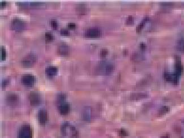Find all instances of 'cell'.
<instances>
[{
	"label": "cell",
	"mask_w": 184,
	"mask_h": 138,
	"mask_svg": "<svg viewBox=\"0 0 184 138\" xmlns=\"http://www.w3.org/2000/svg\"><path fill=\"white\" fill-rule=\"evenodd\" d=\"M114 70V66L107 62H101L97 67V71L102 75H107L111 74Z\"/></svg>",
	"instance_id": "cell-1"
},
{
	"label": "cell",
	"mask_w": 184,
	"mask_h": 138,
	"mask_svg": "<svg viewBox=\"0 0 184 138\" xmlns=\"http://www.w3.org/2000/svg\"><path fill=\"white\" fill-rule=\"evenodd\" d=\"M32 131L31 126L24 125L20 128L18 134V138H32Z\"/></svg>",
	"instance_id": "cell-2"
},
{
	"label": "cell",
	"mask_w": 184,
	"mask_h": 138,
	"mask_svg": "<svg viewBox=\"0 0 184 138\" xmlns=\"http://www.w3.org/2000/svg\"><path fill=\"white\" fill-rule=\"evenodd\" d=\"M62 130L64 134L72 138H77L78 136V132L75 127L69 123H65L62 125Z\"/></svg>",
	"instance_id": "cell-3"
},
{
	"label": "cell",
	"mask_w": 184,
	"mask_h": 138,
	"mask_svg": "<svg viewBox=\"0 0 184 138\" xmlns=\"http://www.w3.org/2000/svg\"><path fill=\"white\" fill-rule=\"evenodd\" d=\"M36 61V57L33 53H30L25 56L21 62L24 67H31Z\"/></svg>",
	"instance_id": "cell-4"
},
{
	"label": "cell",
	"mask_w": 184,
	"mask_h": 138,
	"mask_svg": "<svg viewBox=\"0 0 184 138\" xmlns=\"http://www.w3.org/2000/svg\"><path fill=\"white\" fill-rule=\"evenodd\" d=\"M26 27L25 23L22 20L15 18L11 22V27L13 30L17 32H21L25 30Z\"/></svg>",
	"instance_id": "cell-5"
},
{
	"label": "cell",
	"mask_w": 184,
	"mask_h": 138,
	"mask_svg": "<svg viewBox=\"0 0 184 138\" xmlns=\"http://www.w3.org/2000/svg\"><path fill=\"white\" fill-rule=\"evenodd\" d=\"M21 81L25 86H32L35 82V78L32 75H25L22 76Z\"/></svg>",
	"instance_id": "cell-6"
},
{
	"label": "cell",
	"mask_w": 184,
	"mask_h": 138,
	"mask_svg": "<svg viewBox=\"0 0 184 138\" xmlns=\"http://www.w3.org/2000/svg\"><path fill=\"white\" fill-rule=\"evenodd\" d=\"M102 35V32L99 28H91L86 31L85 35L88 38H97Z\"/></svg>",
	"instance_id": "cell-7"
},
{
	"label": "cell",
	"mask_w": 184,
	"mask_h": 138,
	"mask_svg": "<svg viewBox=\"0 0 184 138\" xmlns=\"http://www.w3.org/2000/svg\"><path fill=\"white\" fill-rule=\"evenodd\" d=\"M30 102L32 105H38L40 103L41 97L38 92H32L30 93L29 96Z\"/></svg>",
	"instance_id": "cell-8"
},
{
	"label": "cell",
	"mask_w": 184,
	"mask_h": 138,
	"mask_svg": "<svg viewBox=\"0 0 184 138\" xmlns=\"http://www.w3.org/2000/svg\"><path fill=\"white\" fill-rule=\"evenodd\" d=\"M38 119L41 125H44L46 123L48 119V114L45 109H41L38 113Z\"/></svg>",
	"instance_id": "cell-9"
},
{
	"label": "cell",
	"mask_w": 184,
	"mask_h": 138,
	"mask_svg": "<svg viewBox=\"0 0 184 138\" xmlns=\"http://www.w3.org/2000/svg\"><path fill=\"white\" fill-rule=\"evenodd\" d=\"M18 96L14 93H10L7 95L6 100L7 103L10 105H14L18 101Z\"/></svg>",
	"instance_id": "cell-10"
},
{
	"label": "cell",
	"mask_w": 184,
	"mask_h": 138,
	"mask_svg": "<svg viewBox=\"0 0 184 138\" xmlns=\"http://www.w3.org/2000/svg\"><path fill=\"white\" fill-rule=\"evenodd\" d=\"M165 79L168 81L171 82L172 83L177 84L179 81V76L176 74H171V73H165Z\"/></svg>",
	"instance_id": "cell-11"
},
{
	"label": "cell",
	"mask_w": 184,
	"mask_h": 138,
	"mask_svg": "<svg viewBox=\"0 0 184 138\" xmlns=\"http://www.w3.org/2000/svg\"><path fill=\"white\" fill-rule=\"evenodd\" d=\"M70 110V105L68 103H62V104L60 105L59 107V111L60 113L61 114L66 115L68 114L69 113Z\"/></svg>",
	"instance_id": "cell-12"
},
{
	"label": "cell",
	"mask_w": 184,
	"mask_h": 138,
	"mask_svg": "<svg viewBox=\"0 0 184 138\" xmlns=\"http://www.w3.org/2000/svg\"><path fill=\"white\" fill-rule=\"evenodd\" d=\"M70 48L68 45H60L58 48V52L60 55L62 56L68 55L69 53Z\"/></svg>",
	"instance_id": "cell-13"
},
{
	"label": "cell",
	"mask_w": 184,
	"mask_h": 138,
	"mask_svg": "<svg viewBox=\"0 0 184 138\" xmlns=\"http://www.w3.org/2000/svg\"><path fill=\"white\" fill-rule=\"evenodd\" d=\"M45 72L48 76H54L57 73V69L55 67H49L46 69Z\"/></svg>",
	"instance_id": "cell-14"
},
{
	"label": "cell",
	"mask_w": 184,
	"mask_h": 138,
	"mask_svg": "<svg viewBox=\"0 0 184 138\" xmlns=\"http://www.w3.org/2000/svg\"><path fill=\"white\" fill-rule=\"evenodd\" d=\"M176 47L178 51L184 52V38H182L177 41Z\"/></svg>",
	"instance_id": "cell-15"
},
{
	"label": "cell",
	"mask_w": 184,
	"mask_h": 138,
	"mask_svg": "<svg viewBox=\"0 0 184 138\" xmlns=\"http://www.w3.org/2000/svg\"><path fill=\"white\" fill-rule=\"evenodd\" d=\"M147 97H148V94L146 93H137L132 94V99H138L144 98H146Z\"/></svg>",
	"instance_id": "cell-16"
},
{
	"label": "cell",
	"mask_w": 184,
	"mask_h": 138,
	"mask_svg": "<svg viewBox=\"0 0 184 138\" xmlns=\"http://www.w3.org/2000/svg\"><path fill=\"white\" fill-rule=\"evenodd\" d=\"M184 71V68L182 65L181 64L180 62H177L176 64V75H177L178 76H179L180 75L182 74Z\"/></svg>",
	"instance_id": "cell-17"
},
{
	"label": "cell",
	"mask_w": 184,
	"mask_h": 138,
	"mask_svg": "<svg viewBox=\"0 0 184 138\" xmlns=\"http://www.w3.org/2000/svg\"><path fill=\"white\" fill-rule=\"evenodd\" d=\"M77 11L78 13H79L81 14H82L84 13H85L86 11V6L83 5H79L77 7Z\"/></svg>",
	"instance_id": "cell-18"
},
{
	"label": "cell",
	"mask_w": 184,
	"mask_h": 138,
	"mask_svg": "<svg viewBox=\"0 0 184 138\" xmlns=\"http://www.w3.org/2000/svg\"><path fill=\"white\" fill-rule=\"evenodd\" d=\"M169 110V107H168V106H163V107L160 109L159 114L161 115L167 113Z\"/></svg>",
	"instance_id": "cell-19"
},
{
	"label": "cell",
	"mask_w": 184,
	"mask_h": 138,
	"mask_svg": "<svg viewBox=\"0 0 184 138\" xmlns=\"http://www.w3.org/2000/svg\"><path fill=\"white\" fill-rule=\"evenodd\" d=\"M118 134H119L120 136H122V137H124V136H126L128 135V132L125 129H121L120 130L118 131Z\"/></svg>",
	"instance_id": "cell-20"
},
{
	"label": "cell",
	"mask_w": 184,
	"mask_h": 138,
	"mask_svg": "<svg viewBox=\"0 0 184 138\" xmlns=\"http://www.w3.org/2000/svg\"><path fill=\"white\" fill-rule=\"evenodd\" d=\"M146 21H147V19H146H146H144L143 21H142V22H141L140 24H139V26H138L137 29V31L138 32H140V31L142 30V28H143V26H144V25H145V23H146Z\"/></svg>",
	"instance_id": "cell-21"
},
{
	"label": "cell",
	"mask_w": 184,
	"mask_h": 138,
	"mask_svg": "<svg viewBox=\"0 0 184 138\" xmlns=\"http://www.w3.org/2000/svg\"><path fill=\"white\" fill-rule=\"evenodd\" d=\"M45 39H46V40L49 41H49L52 40L53 37L52 34L51 33H50V32H47L45 35Z\"/></svg>",
	"instance_id": "cell-22"
},
{
	"label": "cell",
	"mask_w": 184,
	"mask_h": 138,
	"mask_svg": "<svg viewBox=\"0 0 184 138\" xmlns=\"http://www.w3.org/2000/svg\"><path fill=\"white\" fill-rule=\"evenodd\" d=\"M6 54V51L5 48L3 47L1 48V60H5Z\"/></svg>",
	"instance_id": "cell-23"
},
{
	"label": "cell",
	"mask_w": 184,
	"mask_h": 138,
	"mask_svg": "<svg viewBox=\"0 0 184 138\" xmlns=\"http://www.w3.org/2000/svg\"><path fill=\"white\" fill-rule=\"evenodd\" d=\"M51 25L53 29L56 30L57 28V23L56 20H52L51 21Z\"/></svg>",
	"instance_id": "cell-24"
},
{
	"label": "cell",
	"mask_w": 184,
	"mask_h": 138,
	"mask_svg": "<svg viewBox=\"0 0 184 138\" xmlns=\"http://www.w3.org/2000/svg\"><path fill=\"white\" fill-rule=\"evenodd\" d=\"M134 22V18L132 16H130L128 18V19L126 20V23L128 25H131Z\"/></svg>",
	"instance_id": "cell-25"
},
{
	"label": "cell",
	"mask_w": 184,
	"mask_h": 138,
	"mask_svg": "<svg viewBox=\"0 0 184 138\" xmlns=\"http://www.w3.org/2000/svg\"><path fill=\"white\" fill-rule=\"evenodd\" d=\"M61 34L64 36H68L69 35V32L66 29H62L61 30Z\"/></svg>",
	"instance_id": "cell-26"
},
{
	"label": "cell",
	"mask_w": 184,
	"mask_h": 138,
	"mask_svg": "<svg viewBox=\"0 0 184 138\" xmlns=\"http://www.w3.org/2000/svg\"><path fill=\"white\" fill-rule=\"evenodd\" d=\"M108 51L107 50V49H102V50L101 51V52H100L101 56L105 57L108 54Z\"/></svg>",
	"instance_id": "cell-27"
},
{
	"label": "cell",
	"mask_w": 184,
	"mask_h": 138,
	"mask_svg": "<svg viewBox=\"0 0 184 138\" xmlns=\"http://www.w3.org/2000/svg\"><path fill=\"white\" fill-rule=\"evenodd\" d=\"M75 26H76V25H75V24L74 23H69V25H68V27H69V28H70V29H74V28H75Z\"/></svg>",
	"instance_id": "cell-28"
},
{
	"label": "cell",
	"mask_w": 184,
	"mask_h": 138,
	"mask_svg": "<svg viewBox=\"0 0 184 138\" xmlns=\"http://www.w3.org/2000/svg\"><path fill=\"white\" fill-rule=\"evenodd\" d=\"M141 49H145V48H146V45H145V44L142 43L141 45Z\"/></svg>",
	"instance_id": "cell-29"
},
{
	"label": "cell",
	"mask_w": 184,
	"mask_h": 138,
	"mask_svg": "<svg viewBox=\"0 0 184 138\" xmlns=\"http://www.w3.org/2000/svg\"><path fill=\"white\" fill-rule=\"evenodd\" d=\"M168 136H169V135H165L161 136V137L159 138H168Z\"/></svg>",
	"instance_id": "cell-30"
},
{
	"label": "cell",
	"mask_w": 184,
	"mask_h": 138,
	"mask_svg": "<svg viewBox=\"0 0 184 138\" xmlns=\"http://www.w3.org/2000/svg\"><path fill=\"white\" fill-rule=\"evenodd\" d=\"M6 4V2H1V7H3L4 6H5Z\"/></svg>",
	"instance_id": "cell-31"
}]
</instances>
